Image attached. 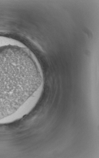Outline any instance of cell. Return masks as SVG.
I'll list each match as a JSON object with an SVG mask.
<instances>
[{"label": "cell", "instance_id": "obj_1", "mask_svg": "<svg viewBox=\"0 0 99 158\" xmlns=\"http://www.w3.org/2000/svg\"><path fill=\"white\" fill-rule=\"evenodd\" d=\"M30 56L22 46L0 47V125L21 119L34 107L40 76Z\"/></svg>", "mask_w": 99, "mask_h": 158}]
</instances>
